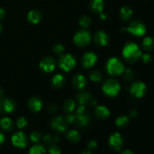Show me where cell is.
<instances>
[{"instance_id": "5b68a950", "label": "cell", "mask_w": 154, "mask_h": 154, "mask_svg": "<svg viewBox=\"0 0 154 154\" xmlns=\"http://www.w3.org/2000/svg\"><path fill=\"white\" fill-rule=\"evenodd\" d=\"M58 65L60 69L64 72H69L72 70L76 66V60L72 54H61L58 60Z\"/></svg>"}, {"instance_id": "816d5d0a", "label": "cell", "mask_w": 154, "mask_h": 154, "mask_svg": "<svg viewBox=\"0 0 154 154\" xmlns=\"http://www.w3.org/2000/svg\"><path fill=\"white\" fill-rule=\"evenodd\" d=\"M2 25L1 23H0V33L2 32Z\"/></svg>"}, {"instance_id": "ee69618b", "label": "cell", "mask_w": 154, "mask_h": 154, "mask_svg": "<svg viewBox=\"0 0 154 154\" xmlns=\"http://www.w3.org/2000/svg\"><path fill=\"white\" fill-rule=\"evenodd\" d=\"M5 17V11L4 8L0 7V20H2Z\"/></svg>"}, {"instance_id": "603a6c76", "label": "cell", "mask_w": 154, "mask_h": 154, "mask_svg": "<svg viewBox=\"0 0 154 154\" xmlns=\"http://www.w3.org/2000/svg\"><path fill=\"white\" fill-rule=\"evenodd\" d=\"M66 139L68 140V141H69L70 143L72 144H75V143H78L81 141V135L80 134L79 132H78L77 130H70L66 133Z\"/></svg>"}, {"instance_id": "c3c4849f", "label": "cell", "mask_w": 154, "mask_h": 154, "mask_svg": "<svg viewBox=\"0 0 154 154\" xmlns=\"http://www.w3.org/2000/svg\"><path fill=\"white\" fill-rule=\"evenodd\" d=\"M100 18H101V19H102V20L107 19V15L105 14H103L102 12V13H100Z\"/></svg>"}, {"instance_id": "cb8c5ba5", "label": "cell", "mask_w": 154, "mask_h": 154, "mask_svg": "<svg viewBox=\"0 0 154 154\" xmlns=\"http://www.w3.org/2000/svg\"><path fill=\"white\" fill-rule=\"evenodd\" d=\"M133 15V11L129 6H123L120 11V17L122 20L129 21Z\"/></svg>"}, {"instance_id": "4dcf8cb0", "label": "cell", "mask_w": 154, "mask_h": 154, "mask_svg": "<svg viewBox=\"0 0 154 154\" xmlns=\"http://www.w3.org/2000/svg\"><path fill=\"white\" fill-rule=\"evenodd\" d=\"M42 138V134L38 131H33L29 135V139L34 144H38Z\"/></svg>"}, {"instance_id": "b9f144b4", "label": "cell", "mask_w": 154, "mask_h": 154, "mask_svg": "<svg viewBox=\"0 0 154 154\" xmlns=\"http://www.w3.org/2000/svg\"><path fill=\"white\" fill-rule=\"evenodd\" d=\"M43 141L47 144H51V143L54 142L53 141V136L51 135H46L43 137Z\"/></svg>"}, {"instance_id": "5bb4252c", "label": "cell", "mask_w": 154, "mask_h": 154, "mask_svg": "<svg viewBox=\"0 0 154 154\" xmlns=\"http://www.w3.org/2000/svg\"><path fill=\"white\" fill-rule=\"evenodd\" d=\"M87 84L86 77L82 74H76L72 79V86L74 89L78 91H82Z\"/></svg>"}, {"instance_id": "836d02e7", "label": "cell", "mask_w": 154, "mask_h": 154, "mask_svg": "<svg viewBox=\"0 0 154 154\" xmlns=\"http://www.w3.org/2000/svg\"><path fill=\"white\" fill-rule=\"evenodd\" d=\"M27 124H28V120L24 117H19L18 120H17V126L20 129H24L27 126Z\"/></svg>"}, {"instance_id": "1f68e13d", "label": "cell", "mask_w": 154, "mask_h": 154, "mask_svg": "<svg viewBox=\"0 0 154 154\" xmlns=\"http://www.w3.org/2000/svg\"><path fill=\"white\" fill-rule=\"evenodd\" d=\"M89 76L91 81L94 82H99L102 80V74L98 70H93L90 72Z\"/></svg>"}, {"instance_id": "8fae6325", "label": "cell", "mask_w": 154, "mask_h": 154, "mask_svg": "<svg viewBox=\"0 0 154 154\" xmlns=\"http://www.w3.org/2000/svg\"><path fill=\"white\" fill-rule=\"evenodd\" d=\"M98 60V57L94 52L88 51L83 55L81 58V66L86 69L93 67Z\"/></svg>"}, {"instance_id": "4316f807", "label": "cell", "mask_w": 154, "mask_h": 154, "mask_svg": "<svg viewBox=\"0 0 154 154\" xmlns=\"http://www.w3.org/2000/svg\"><path fill=\"white\" fill-rule=\"evenodd\" d=\"M142 48L146 51H151L154 49V38L152 37L144 38L142 42Z\"/></svg>"}, {"instance_id": "7c38bea8", "label": "cell", "mask_w": 154, "mask_h": 154, "mask_svg": "<svg viewBox=\"0 0 154 154\" xmlns=\"http://www.w3.org/2000/svg\"><path fill=\"white\" fill-rule=\"evenodd\" d=\"M51 125L52 129L60 133L65 132L68 129V123H66L65 117H63V116H57L54 117L51 120Z\"/></svg>"}, {"instance_id": "ffe728a7", "label": "cell", "mask_w": 154, "mask_h": 154, "mask_svg": "<svg viewBox=\"0 0 154 154\" xmlns=\"http://www.w3.org/2000/svg\"><path fill=\"white\" fill-rule=\"evenodd\" d=\"M75 116V117L73 123H75V126H78V127H85L90 123V117L86 114H82V115L76 114Z\"/></svg>"}, {"instance_id": "8992f818", "label": "cell", "mask_w": 154, "mask_h": 154, "mask_svg": "<svg viewBox=\"0 0 154 154\" xmlns=\"http://www.w3.org/2000/svg\"><path fill=\"white\" fill-rule=\"evenodd\" d=\"M126 30L132 35L141 37L145 35L146 32H147V28L144 23L138 20H135L132 21L129 24L127 28H126Z\"/></svg>"}, {"instance_id": "6da1fadb", "label": "cell", "mask_w": 154, "mask_h": 154, "mask_svg": "<svg viewBox=\"0 0 154 154\" xmlns=\"http://www.w3.org/2000/svg\"><path fill=\"white\" fill-rule=\"evenodd\" d=\"M141 48L134 42H128L123 47V57L128 63H135L141 58Z\"/></svg>"}, {"instance_id": "d6a6232c", "label": "cell", "mask_w": 154, "mask_h": 154, "mask_svg": "<svg viewBox=\"0 0 154 154\" xmlns=\"http://www.w3.org/2000/svg\"><path fill=\"white\" fill-rule=\"evenodd\" d=\"M123 74V78H124L126 81H132V80H133V78H135V74H134L132 69H124Z\"/></svg>"}, {"instance_id": "8d00e7d4", "label": "cell", "mask_w": 154, "mask_h": 154, "mask_svg": "<svg viewBox=\"0 0 154 154\" xmlns=\"http://www.w3.org/2000/svg\"><path fill=\"white\" fill-rule=\"evenodd\" d=\"M98 147V143L97 141H95V140H90V141H88L87 143V148L90 150H95V149L97 148Z\"/></svg>"}, {"instance_id": "9a60e30c", "label": "cell", "mask_w": 154, "mask_h": 154, "mask_svg": "<svg viewBox=\"0 0 154 154\" xmlns=\"http://www.w3.org/2000/svg\"><path fill=\"white\" fill-rule=\"evenodd\" d=\"M93 41L98 46L105 47L109 43L110 38L108 33L105 32V31L100 30L95 33L94 36H93Z\"/></svg>"}, {"instance_id": "681fc988", "label": "cell", "mask_w": 154, "mask_h": 154, "mask_svg": "<svg viewBox=\"0 0 154 154\" xmlns=\"http://www.w3.org/2000/svg\"><path fill=\"white\" fill-rule=\"evenodd\" d=\"M81 154H93V153H92L91 150H84V151H83Z\"/></svg>"}, {"instance_id": "f1b7e54d", "label": "cell", "mask_w": 154, "mask_h": 154, "mask_svg": "<svg viewBox=\"0 0 154 154\" xmlns=\"http://www.w3.org/2000/svg\"><path fill=\"white\" fill-rule=\"evenodd\" d=\"M47 150L43 145L39 144H35L29 150L28 154H46Z\"/></svg>"}, {"instance_id": "74e56055", "label": "cell", "mask_w": 154, "mask_h": 154, "mask_svg": "<svg viewBox=\"0 0 154 154\" xmlns=\"http://www.w3.org/2000/svg\"><path fill=\"white\" fill-rule=\"evenodd\" d=\"M141 58L142 59V61L144 62V63H150V62L152 61V60H153V57H152V56L149 54H142L141 57Z\"/></svg>"}, {"instance_id": "7402d4cb", "label": "cell", "mask_w": 154, "mask_h": 154, "mask_svg": "<svg viewBox=\"0 0 154 154\" xmlns=\"http://www.w3.org/2000/svg\"><path fill=\"white\" fill-rule=\"evenodd\" d=\"M76 100L79 105H87L90 103L91 101V96L90 93L86 91H81V93H78L76 96Z\"/></svg>"}, {"instance_id": "f546056e", "label": "cell", "mask_w": 154, "mask_h": 154, "mask_svg": "<svg viewBox=\"0 0 154 154\" xmlns=\"http://www.w3.org/2000/svg\"><path fill=\"white\" fill-rule=\"evenodd\" d=\"M92 20L90 17L87 16V15H84L81 17L79 20V24L83 29H87L91 25Z\"/></svg>"}, {"instance_id": "60d3db41", "label": "cell", "mask_w": 154, "mask_h": 154, "mask_svg": "<svg viewBox=\"0 0 154 154\" xmlns=\"http://www.w3.org/2000/svg\"><path fill=\"white\" fill-rule=\"evenodd\" d=\"M57 111H58V108L56 105H50L48 106V111L51 114H55L57 112Z\"/></svg>"}, {"instance_id": "83f0119b", "label": "cell", "mask_w": 154, "mask_h": 154, "mask_svg": "<svg viewBox=\"0 0 154 154\" xmlns=\"http://www.w3.org/2000/svg\"><path fill=\"white\" fill-rule=\"evenodd\" d=\"M129 123V117L126 115H120L117 117L115 120V124L119 128H124L127 126Z\"/></svg>"}, {"instance_id": "277c9868", "label": "cell", "mask_w": 154, "mask_h": 154, "mask_svg": "<svg viewBox=\"0 0 154 154\" xmlns=\"http://www.w3.org/2000/svg\"><path fill=\"white\" fill-rule=\"evenodd\" d=\"M121 90L120 83L115 79H108L102 86V91L108 97H115Z\"/></svg>"}, {"instance_id": "30bf717a", "label": "cell", "mask_w": 154, "mask_h": 154, "mask_svg": "<svg viewBox=\"0 0 154 154\" xmlns=\"http://www.w3.org/2000/svg\"><path fill=\"white\" fill-rule=\"evenodd\" d=\"M17 104L14 100L10 98H1L0 99V112L2 114H11L15 111Z\"/></svg>"}, {"instance_id": "4fadbf2b", "label": "cell", "mask_w": 154, "mask_h": 154, "mask_svg": "<svg viewBox=\"0 0 154 154\" xmlns=\"http://www.w3.org/2000/svg\"><path fill=\"white\" fill-rule=\"evenodd\" d=\"M57 63H56L55 60L51 57H44L39 63V67L46 73H51L55 69Z\"/></svg>"}, {"instance_id": "3957f363", "label": "cell", "mask_w": 154, "mask_h": 154, "mask_svg": "<svg viewBox=\"0 0 154 154\" xmlns=\"http://www.w3.org/2000/svg\"><path fill=\"white\" fill-rule=\"evenodd\" d=\"M92 40L91 33L87 29L78 30L73 37V42L76 46L79 48H85Z\"/></svg>"}, {"instance_id": "e575fe53", "label": "cell", "mask_w": 154, "mask_h": 154, "mask_svg": "<svg viewBox=\"0 0 154 154\" xmlns=\"http://www.w3.org/2000/svg\"><path fill=\"white\" fill-rule=\"evenodd\" d=\"M53 51H54V54H58V55H61L63 54L65 51V48L62 44L57 43L53 47Z\"/></svg>"}, {"instance_id": "ac0fdd59", "label": "cell", "mask_w": 154, "mask_h": 154, "mask_svg": "<svg viewBox=\"0 0 154 154\" xmlns=\"http://www.w3.org/2000/svg\"><path fill=\"white\" fill-rule=\"evenodd\" d=\"M66 78L62 74H57L51 79V85L54 89H60L66 84Z\"/></svg>"}, {"instance_id": "d6986e66", "label": "cell", "mask_w": 154, "mask_h": 154, "mask_svg": "<svg viewBox=\"0 0 154 154\" xmlns=\"http://www.w3.org/2000/svg\"><path fill=\"white\" fill-rule=\"evenodd\" d=\"M42 18V14L40 11L37 9H33L31 10L27 14V19L29 23L32 24H38Z\"/></svg>"}, {"instance_id": "ba28073f", "label": "cell", "mask_w": 154, "mask_h": 154, "mask_svg": "<svg viewBox=\"0 0 154 154\" xmlns=\"http://www.w3.org/2000/svg\"><path fill=\"white\" fill-rule=\"evenodd\" d=\"M109 147L114 151H120L124 144V138L119 132H115L109 137L108 139Z\"/></svg>"}, {"instance_id": "44dd1931", "label": "cell", "mask_w": 154, "mask_h": 154, "mask_svg": "<svg viewBox=\"0 0 154 154\" xmlns=\"http://www.w3.org/2000/svg\"><path fill=\"white\" fill-rule=\"evenodd\" d=\"M105 6L104 0H91L90 3V8L94 13H102Z\"/></svg>"}, {"instance_id": "7a4b0ae2", "label": "cell", "mask_w": 154, "mask_h": 154, "mask_svg": "<svg viewBox=\"0 0 154 154\" xmlns=\"http://www.w3.org/2000/svg\"><path fill=\"white\" fill-rule=\"evenodd\" d=\"M124 65L120 59L111 57L106 63V71L111 76H118L123 74L124 71Z\"/></svg>"}, {"instance_id": "bcb514c9", "label": "cell", "mask_w": 154, "mask_h": 154, "mask_svg": "<svg viewBox=\"0 0 154 154\" xmlns=\"http://www.w3.org/2000/svg\"><path fill=\"white\" fill-rule=\"evenodd\" d=\"M53 141H54V143H57L60 141V138H59L57 135H54V136H53Z\"/></svg>"}, {"instance_id": "d4e9b609", "label": "cell", "mask_w": 154, "mask_h": 154, "mask_svg": "<svg viewBox=\"0 0 154 154\" xmlns=\"http://www.w3.org/2000/svg\"><path fill=\"white\" fill-rule=\"evenodd\" d=\"M0 128L5 132H11L14 129V123L9 117H3L0 120Z\"/></svg>"}, {"instance_id": "f6af8a7d", "label": "cell", "mask_w": 154, "mask_h": 154, "mask_svg": "<svg viewBox=\"0 0 154 154\" xmlns=\"http://www.w3.org/2000/svg\"><path fill=\"white\" fill-rule=\"evenodd\" d=\"M5 136L2 132H0V145L2 144L5 142Z\"/></svg>"}, {"instance_id": "f35d334b", "label": "cell", "mask_w": 154, "mask_h": 154, "mask_svg": "<svg viewBox=\"0 0 154 154\" xmlns=\"http://www.w3.org/2000/svg\"><path fill=\"white\" fill-rule=\"evenodd\" d=\"M87 109H86L85 105H80V106L78 107L76 110L77 114H79V115H82V114H85Z\"/></svg>"}, {"instance_id": "f907efd6", "label": "cell", "mask_w": 154, "mask_h": 154, "mask_svg": "<svg viewBox=\"0 0 154 154\" xmlns=\"http://www.w3.org/2000/svg\"><path fill=\"white\" fill-rule=\"evenodd\" d=\"M3 95H4V91H3L2 89L0 88V99H1V98H2Z\"/></svg>"}, {"instance_id": "52a82bcc", "label": "cell", "mask_w": 154, "mask_h": 154, "mask_svg": "<svg viewBox=\"0 0 154 154\" xmlns=\"http://www.w3.org/2000/svg\"><path fill=\"white\" fill-rule=\"evenodd\" d=\"M129 93L135 98H142L147 93V86L142 81H135L129 87Z\"/></svg>"}, {"instance_id": "e0dca14e", "label": "cell", "mask_w": 154, "mask_h": 154, "mask_svg": "<svg viewBox=\"0 0 154 154\" xmlns=\"http://www.w3.org/2000/svg\"><path fill=\"white\" fill-rule=\"evenodd\" d=\"M95 115L99 120H107L111 115L109 109L104 105H96L95 108Z\"/></svg>"}, {"instance_id": "2e32d148", "label": "cell", "mask_w": 154, "mask_h": 154, "mask_svg": "<svg viewBox=\"0 0 154 154\" xmlns=\"http://www.w3.org/2000/svg\"><path fill=\"white\" fill-rule=\"evenodd\" d=\"M43 107V102L41 98L38 96H32L28 102V108L32 112H38Z\"/></svg>"}, {"instance_id": "ab89813d", "label": "cell", "mask_w": 154, "mask_h": 154, "mask_svg": "<svg viewBox=\"0 0 154 154\" xmlns=\"http://www.w3.org/2000/svg\"><path fill=\"white\" fill-rule=\"evenodd\" d=\"M75 116L73 115L72 114H68V115L65 117V120H66V123L68 124H71V123H74V120H75Z\"/></svg>"}, {"instance_id": "7dc6e473", "label": "cell", "mask_w": 154, "mask_h": 154, "mask_svg": "<svg viewBox=\"0 0 154 154\" xmlns=\"http://www.w3.org/2000/svg\"><path fill=\"white\" fill-rule=\"evenodd\" d=\"M121 154H134V153L130 150H125L122 152Z\"/></svg>"}, {"instance_id": "7bdbcfd3", "label": "cell", "mask_w": 154, "mask_h": 154, "mask_svg": "<svg viewBox=\"0 0 154 154\" xmlns=\"http://www.w3.org/2000/svg\"><path fill=\"white\" fill-rule=\"evenodd\" d=\"M129 116H130V117H132V118H135V117L138 116V111H136V110H131L130 112H129Z\"/></svg>"}, {"instance_id": "484cf974", "label": "cell", "mask_w": 154, "mask_h": 154, "mask_svg": "<svg viewBox=\"0 0 154 154\" xmlns=\"http://www.w3.org/2000/svg\"><path fill=\"white\" fill-rule=\"evenodd\" d=\"M76 108V102L73 99H67L63 104V110L66 114H72Z\"/></svg>"}, {"instance_id": "9c48e42d", "label": "cell", "mask_w": 154, "mask_h": 154, "mask_svg": "<svg viewBox=\"0 0 154 154\" xmlns=\"http://www.w3.org/2000/svg\"><path fill=\"white\" fill-rule=\"evenodd\" d=\"M28 137L24 132H17L11 136V142L17 148H25L28 145Z\"/></svg>"}, {"instance_id": "d590c367", "label": "cell", "mask_w": 154, "mask_h": 154, "mask_svg": "<svg viewBox=\"0 0 154 154\" xmlns=\"http://www.w3.org/2000/svg\"><path fill=\"white\" fill-rule=\"evenodd\" d=\"M48 154H61V150L57 144H51L48 149Z\"/></svg>"}]
</instances>
